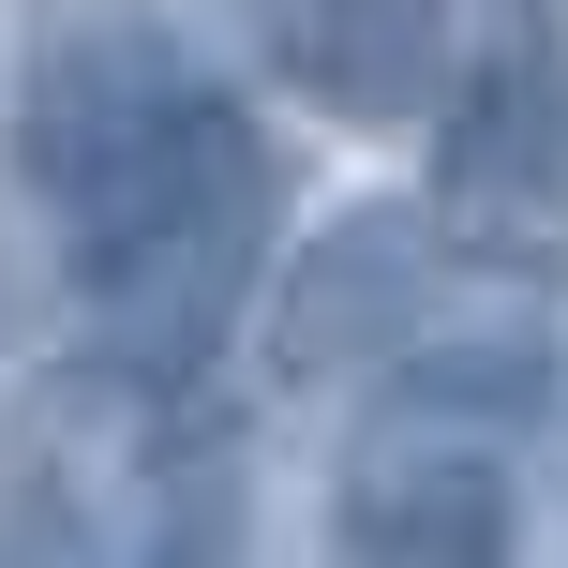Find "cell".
<instances>
[{
	"instance_id": "obj_1",
	"label": "cell",
	"mask_w": 568,
	"mask_h": 568,
	"mask_svg": "<svg viewBox=\"0 0 568 568\" xmlns=\"http://www.w3.org/2000/svg\"><path fill=\"white\" fill-rule=\"evenodd\" d=\"M60 225H75L90 344H120V359H150V374H195L210 344L240 329L255 270H270V150H255V120L210 90L180 135H150L120 180H90Z\"/></svg>"
},
{
	"instance_id": "obj_2",
	"label": "cell",
	"mask_w": 568,
	"mask_h": 568,
	"mask_svg": "<svg viewBox=\"0 0 568 568\" xmlns=\"http://www.w3.org/2000/svg\"><path fill=\"white\" fill-rule=\"evenodd\" d=\"M195 374H150V359H120V344H90V359H45L16 389V509H30V539H75V554H105V539H180V509L165 494L180 479H210V434H195Z\"/></svg>"
},
{
	"instance_id": "obj_3",
	"label": "cell",
	"mask_w": 568,
	"mask_h": 568,
	"mask_svg": "<svg viewBox=\"0 0 568 568\" xmlns=\"http://www.w3.org/2000/svg\"><path fill=\"white\" fill-rule=\"evenodd\" d=\"M195 105H210L195 45H180L165 16H120V0H90V16H60L45 45H30V75H16V165L45 180L60 210H75L90 180H120L150 135H180Z\"/></svg>"
},
{
	"instance_id": "obj_4",
	"label": "cell",
	"mask_w": 568,
	"mask_h": 568,
	"mask_svg": "<svg viewBox=\"0 0 568 568\" xmlns=\"http://www.w3.org/2000/svg\"><path fill=\"white\" fill-rule=\"evenodd\" d=\"M434 284H449V225H434V195H359V210H329V225L284 255V284H270V374H284V389L389 374V344L434 314Z\"/></svg>"
},
{
	"instance_id": "obj_5",
	"label": "cell",
	"mask_w": 568,
	"mask_h": 568,
	"mask_svg": "<svg viewBox=\"0 0 568 568\" xmlns=\"http://www.w3.org/2000/svg\"><path fill=\"white\" fill-rule=\"evenodd\" d=\"M568 195V60H479V75L434 90V225L524 240Z\"/></svg>"
},
{
	"instance_id": "obj_6",
	"label": "cell",
	"mask_w": 568,
	"mask_h": 568,
	"mask_svg": "<svg viewBox=\"0 0 568 568\" xmlns=\"http://www.w3.org/2000/svg\"><path fill=\"white\" fill-rule=\"evenodd\" d=\"M329 539L374 554V568H479L524 539L509 509V464H494V434H389V449H359L329 479Z\"/></svg>"
},
{
	"instance_id": "obj_7",
	"label": "cell",
	"mask_w": 568,
	"mask_h": 568,
	"mask_svg": "<svg viewBox=\"0 0 568 568\" xmlns=\"http://www.w3.org/2000/svg\"><path fill=\"white\" fill-rule=\"evenodd\" d=\"M255 45L300 105L359 120V135H404L449 90V0H255Z\"/></svg>"
},
{
	"instance_id": "obj_8",
	"label": "cell",
	"mask_w": 568,
	"mask_h": 568,
	"mask_svg": "<svg viewBox=\"0 0 568 568\" xmlns=\"http://www.w3.org/2000/svg\"><path fill=\"white\" fill-rule=\"evenodd\" d=\"M389 389L419 404V419H449V434H509V419L554 404V314L539 300H479V314L434 300L419 329L389 344Z\"/></svg>"
}]
</instances>
